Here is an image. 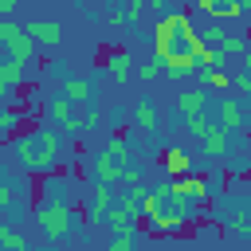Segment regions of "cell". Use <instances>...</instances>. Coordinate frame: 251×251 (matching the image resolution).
<instances>
[{
	"mask_svg": "<svg viewBox=\"0 0 251 251\" xmlns=\"http://www.w3.org/2000/svg\"><path fill=\"white\" fill-rule=\"evenodd\" d=\"M16 153L27 169H51L55 165V137L51 133H27V137H20Z\"/></svg>",
	"mask_w": 251,
	"mask_h": 251,
	"instance_id": "2",
	"label": "cell"
},
{
	"mask_svg": "<svg viewBox=\"0 0 251 251\" xmlns=\"http://www.w3.org/2000/svg\"><path fill=\"white\" fill-rule=\"evenodd\" d=\"M220 114H224L227 129H235V126L243 122V102H239V98H224V102H220Z\"/></svg>",
	"mask_w": 251,
	"mask_h": 251,
	"instance_id": "7",
	"label": "cell"
},
{
	"mask_svg": "<svg viewBox=\"0 0 251 251\" xmlns=\"http://www.w3.org/2000/svg\"><path fill=\"white\" fill-rule=\"evenodd\" d=\"M208 16H216V20H239V16H247V4H200Z\"/></svg>",
	"mask_w": 251,
	"mask_h": 251,
	"instance_id": "6",
	"label": "cell"
},
{
	"mask_svg": "<svg viewBox=\"0 0 251 251\" xmlns=\"http://www.w3.org/2000/svg\"><path fill=\"white\" fill-rule=\"evenodd\" d=\"M165 169H169L173 176H188V173H192V161H188L184 149H169V153H165Z\"/></svg>",
	"mask_w": 251,
	"mask_h": 251,
	"instance_id": "5",
	"label": "cell"
},
{
	"mask_svg": "<svg viewBox=\"0 0 251 251\" xmlns=\"http://www.w3.org/2000/svg\"><path fill=\"white\" fill-rule=\"evenodd\" d=\"M86 90H90L86 78H71V82H67V94H71V98H86Z\"/></svg>",
	"mask_w": 251,
	"mask_h": 251,
	"instance_id": "13",
	"label": "cell"
},
{
	"mask_svg": "<svg viewBox=\"0 0 251 251\" xmlns=\"http://www.w3.org/2000/svg\"><path fill=\"white\" fill-rule=\"evenodd\" d=\"M204 102H208V98H204L200 90H188V94H180V98H176V110H180V114H200V110H204Z\"/></svg>",
	"mask_w": 251,
	"mask_h": 251,
	"instance_id": "8",
	"label": "cell"
},
{
	"mask_svg": "<svg viewBox=\"0 0 251 251\" xmlns=\"http://www.w3.org/2000/svg\"><path fill=\"white\" fill-rule=\"evenodd\" d=\"M224 145H227V137H224V129L216 126V129L204 137V149H208V153H224Z\"/></svg>",
	"mask_w": 251,
	"mask_h": 251,
	"instance_id": "10",
	"label": "cell"
},
{
	"mask_svg": "<svg viewBox=\"0 0 251 251\" xmlns=\"http://www.w3.org/2000/svg\"><path fill=\"white\" fill-rule=\"evenodd\" d=\"M39 224H43V231H47V235H59V231H67V208H59V204L43 208V212H39Z\"/></svg>",
	"mask_w": 251,
	"mask_h": 251,
	"instance_id": "4",
	"label": "cell"
},
{
	"mask_svg": "<svg viewBox=\"0 0 251 251\" xmlns=\"http://www.w3.org/2000/svg\"><path fill=\"white\" fill-rule=\"evenodd\" d=\"M8 200H12V180L0 176V204H8Z\"/></svg>",
	"mask_w": 251,
	"mask_h": 251,
	"instance_id": "16",
	"label": "cell"
},
{
	"mask_svg": "<svg viewBox=\"0 0 251 251\" xmlns=\"http://www.w3.org/2000/svg\"><path fill=\"white\" fill-rule=\"evenodd\" d=\"M51 114H55V122H63V126L71 129V106H67V98H55V102H51Z\"/></svg>",
	"mask_w": 251,
	"mask_h": 251,
	"instance_id": "11",
	"label": "cell"
},
{
	"mask_svg": "<svg viewBox=\"0 0 251 251\" xmlns=\"http://www.w3.org/2000/svg\"><path fill=\"white\" fill-rule=\"evenodd\" d=\"M137 122H141V129H149V126H153V106H149V98H141V102H137Z\"/></svg>",
	"mask_w": 251,
	"mask_h": 251,
	"instance_id": "12",
	"label": "cell"
},
{
	"mask_svg": "<svg viewBox=\"0 0 251 251\" xmlns=\"http://www.w3.org/2000/svg\"><path fill=\"white\" fill-rule=\"evenodd\" d=\"M12 8H16V4H12V0H0V16H8V12H12Z\"/></svg>",
	"mask_w": 251,
	"mask_h": 251,
	"instance_id": "17",
	"label": "cell"
},
{
	"mask_svg": "<svg viewBox=\"0 0 251 251\" xmlns=\"http://www.w3.org/2000/svg\"><path fill=\"white\" fill-rule=\"evenodd\" d=\"M200 47V31L188 24L184 12H165L157 20V35H153V59H161V71L169 75H188L192 71V55Z\"/></svg>",
	"mask_w": 251,
	"mask_h": 251,
	"instance_id": "1",
	"label": "cell"
},
{
	"mask_svg": "<svg viewBox=\"0 0 251 251\" xmlns=\"http://www.w3.org/2000/svg\"><path fill=\"white\" fill-rule=\"evenodd\" d=\"M208 82H212V86H220V90H231V78L224 75V67H220V71H212V75H208Z\"/></svg>",
	"mask_w": 251,
	"mask_h": 251,
	"instance_id": "14",
	"label": "cell"
},
{
	"mask_svg": "<svg viewBox=\"0 0 251 251\" xmlns=\"http://www.w3.org/2000/svg\"><path fill=\"white\" fill-rule=\"evenodd\" d=\"M114 251H133V235H118L114 239Z\"/></svg>",
	"mask_w": 251,
	"mask_h": 251,
	"instance_id": "15",
	"label": "cell"
},
{
	"mask_svg": "<svg viewBox=\"0 0 251 251\" xmlns=\"http://www.w3.org/2000/svg\"><path fill=\"white\" fill-rule=\"evenodd\" d=\"M129 63H133L129 51H114V55H110V71H114V78H126V75H129Z\"/></svg>",
	"mask_w": 251,
	"mask_h": 251,
	"instance_id": "9",
	"label": "cell"
},
{
	"mask_svg": "<svg viewBox=\"0 0 251 251\" xmlns=\"http://www.w3.org/2000/svg\"><path fill=\"white\" fill-rule=\"evenodd\" d=\"M24 31H27V43H47V47L59 43V24L55 20H31Z\"/></svg>",
	"mask_w": 251,
	"mask_h": 251,
	"instance_id": "3",
	"label": "cell"
}]
</instances>
